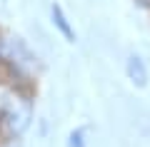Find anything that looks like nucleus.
Returning a JSON list of instances; mask_svg holds the SVG:
<instances>
[{
	"mask_svg": "<svg viewBox=\"0 0 150 147\" xmlns=\"http://www.w3.org/2000/svg\"><path fill=\"white\" fill-rule=\"evenodd\" d=\"M138 3H140L143 8H150V0H138Z\"/></svg>",
	"mask_w": 150,
	"mask_h": 147,
	"instance_id": "5",
	"label": "nucleus"
},
{
	"mask_svg": "<svg viewBox=\"0 0 150 147\" xmlns=\"http://www.w3.org/2000/svg\"><path fill=\"white\" fill-rule=\"evenodd\" d=\"M68 147H88V132L83 130V127L73 130L68 135Z\"/></svg>",
	"mask_w": 150,
	"mask_h": 147,
	"instance_id": "4",
	"label": "nucleus"
},
{
	"mask_svg": "<svg viewBox=\"0 0 150 147\" xmlns=\"http://www.w3.org/2000/svg\"><path fill=\"white\" fill-rule=\"evenodd\" d=\"M125 75H128V80L135 87H145L148 80H150L148 65H145V60L140 55H128V60H125Z\"/></svg>",
	"mask_w": 150,
	"mask_h": 147,
	"instance_id": "2",
	"label": "nucleus"
},
{
	"mask_svg": "<svg viewBox=\"0 0 150 147\" xmlns=\"http://www.w3.org/2000/svg\"><path fill=\"white\" fill-rule=\"evenodd\" d=\"M50 23H53V27H55V30H58L68 42H75V30H73V25H70L68 15H65L63 5H58V3L50 5Z\"/></svg>",
	"mask_w": 150,
	"mask_h": 147,
	"instance_id": "3",
	"label": "nucleus"
},
{
	"mask_svg": "<svg viewBox=\"0 0 150 147\" xmlns=\"http://www.w3.org/2000/svg\"><path fill=\"white\" fill-rule=\"evenodd\" d=\"M33 122V102L30 97L20 95V90L13 87L0 102V140L13 142L30 127Z\"/></svg>",
	"mask_w": 150,
	"mask_h": 147,
	"instance_id": "1",
	"label": "nucleus"
}]
</instances>
